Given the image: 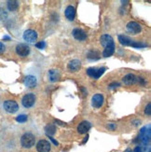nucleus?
<instances>
[{
    "instance_id": "obj_20",
    "label": "nucleus",
    "mask_w": 151,
    "mask_h": 152,
    "mask_svg": "<svg viewBox=\"0 0 151 152\" xmlns=\"http://www.w3.org/2000/svg\"><path fill=\"white\" fill-rule=\"evenodd\" d=\"M45 132H46V134H47L48 136H51L53 135L55 133H56V127L55 125L53 124H49L47 125V126L45 127Z\"/></svg>"
},
{
    "instance_id": "obj_4",
    "label": "nucleus",
    "mask_w": 151,
    "mask_h": 152,
    "mask_svg": "<svg viewBox=\"0 0 151 152\" xmlns=\"http://www.w3.org/2000/svg\"><path fill=\"white\" fill-rule=\"evenodd\" d=\"M4 109L8 112V113H15V112L18 111L19 109V105L15 101H12V100H8V101H5L4 104Z\"/></svg>"
},
{
    "instance_id": "obj_18",
    "label": "nucleus",
    "mask_w": 151,
    "mask_h": 152,
    "mask_svg": "<svg viewBox=\"0 0 151 152\" xmlns=\"http://www.w3.org/2000/svg\"><path fill=\"white\" fill-rule=\"evenodd\" d=\"M123 83L126 85H133L137 82V77L133 74H128L122 78Z\"/></svg>"
},
{
    "instance_id": "obj_6",
    "label": "nucleus",
    "mask_w": 151,
    "mask_h": 152,
    "mask_svg": "<svg viewBox=\"0 0 151 152\" xmlns=\"http://www.w3.org/2000/svg\"><path fill=\"white\" fill-rule=\"evenodd\" d=\"M23 37L26 42L34 43L35 41H36V39H37V34H36V31L29 29V30H26L23 33Z\"/></svg>"
},
{
    "instance_id": "obj_29",
    "label": "nucleus",
    "mask_w": 151,
    "mask_h": 152,
    "mask_svg": "<svg viewBox=\"0 0 151 152\" xmlns=\"http://www.w3.org/2000/svg\"><path fill=\"white\" fill-rule=\"evenodd\" d=\"M120 84L119 83V82H114V83H111L110 85H109V88H111V89H113V88H117V87H120Z\"/></svg>"
},
{
    "instance_id": "obj_23",
    "label": "nucleus",
    "mask_w": 151,
    "mask_h": 152,
    "mask_svg": "<svg viewBox=\"0 0 151 152\" xmlns=\"http://www.w3.org/2000/svg\"><path fill=\"white\" fill-rule=\"evenodd\" d=\"M19 7V3L18 1H14V0H12V1H9L8 2V9L10 10V11H14L18 9Z\"/></svg>"
},
{
    "instance_id": "obj_22",
    "label": "nucleus",
    "mask_w": 151,
    "mask_h": 152,
    "mask_svg": "<svg viewBox=\"0 0 151 152\" xmlns=\"http://www.w3.org/2000/svg\"><path fill=\"white\" fill-rule=\"evenodd\" d=\"M87 57L89 59H91V60H98V59L100 58V54H99V52L96 50H90L88 53Z\"/></svg>"
},
{
    "instance_id": "obj_10",
    "label": "nucleus",
    "mask_w": 151,
    "mask_h": 152,
    "mask_svg": "<svg viewBox=\"0 0 151 152\" xmlns=\"http://www.w3.org/2000/svg\"><path fill=\"white\" fill-rule=\"evenodd\" d=\"M104 104V96L102 94H94L91 98V105L94 108H99L101 107Z\"/></svg>"
},
{
    "instance_id": "obj_12",
    "label": "nucleus",
    "mask_w": 151,
    "mask_h": 152,
    "mask_svg": "<svg viewBox=\"0 0 151 152\" xmlns=\"http://www.w3.org/2000/svg\"><path fill=\"white\" fill-rule=\"evenodd\" d=\"M80 67H81V62L80 60H77V59L70 61L67 64V68L71 72H77L80 69Z\"/></svg>"
},
{
    "instance_id": "obj_26",
    "label": "nucleus",
    "mask_w": 151,
    "mask_h": 152,
    "mask_svg": "<svg viewBox=\"0 0 151 152\" xmlns=\"http://www.w3.org/2000/svg\"><path fill=\"white\" fill-rule=\"evenodd\" d=\"M36 47L37 49L42 50V49H44V48L46 47V42H45V41H39V42H37V43L36 44Z\"/></svg>"
},
{
    "instance_id": "obj_13",
    "label": "nucleus",
    "mask_w": 151,
    "mask_h": 152,
    "mask_svg": "<svg viewBox=\"0 0 151 152\" xmlns=\"http://www.w3.org/2000/svg\"><path fill=\"white\" fill-rule=\"evenodd\" d=\"M90 127H91L90 123L89 121H82V122H80V124H78V126H77V132L80 134H87L88 131L90 129Z\"/></svg>"
},
{
    "instance_id": "obj_11",
    "label": "nucleus",
    "mask_w": 151,
    "mask_h": 152,
    "mask_svg": "<svg viewBox=\"0 0 151 152\" xmlns=\"http://www.w3.org/2000/svg\"><path fill=\"white\" fill-rule=\"evenodd\" d=\"M100 43L102 46H104V48L109 47V46H113L114 44V39L113 37L109 35H103L100 37Z\"/></svg>"
},
{
    "instance_id": "obj_33",
    "label": "nucleus",
    "mask_w": 151,
    "mask_h": 152,
    "mask_svg": "<svg viewBox=\"0 0 151 152\" xmlns=\"http://www.w3.org/2000/svg\"><path fill=\"white\" fill-rule=\"evenodd\" d=\"M124 152H133V151H132V150H131L130 148H127V149H126L125 151H124Z\"/></svg>"
},
{
    "instance_id": "obj_15",
    "label": "nucleus",
    "mask_w": 151,
    "mask_h": 152,
    "mask_svg": "<svg viewBox=\"0 0 151 152\" xmlns=\"http://www.w3.org/2000/svg\"><path fill=\"white\" fill-rule=\"evenodd\" d=\"M73 37L77 39V40H80V41H82V40H85V39L87 38V35L86 33H85L82 29L80 28H76L73 30Z\"/></svg>"
},
{
    "instance_id": "obj_3",
    "label": "nucleus",
    "mask_w": 151,
    "mask_h": 152,
    "mask_svg": "<svg viewBox=\"0 0 151 152\" xmlns=\"http://www.w3.org/2000/svg\"><path fill=\"white\" fill-rule=\"evenodd\" d=\"M107 70L106 67H101V68H96V67H90L87 69V74L88 76L93 77V78H99Z\"/></svg>"
},
{
    "instance_id": "obj_2",
    "label": "nucleus",
    "mask_w": 151,
    "mask_h": 152,
    "mask_svg": "<svg viewBox=\"0 0 151 152\" xmlns=\"http://www.w3.org/2000/svg\"><path fill=\"white\" fill-rule=\"evenodd\" d=\"M138 138H140V140L144 145L148 144V142L150 141V125H148L147 127H144L140 130Z\"/></svg>"
},
{
    "instance_id": "obj_25",
    "label": "nucleus",
    "mask_w": 151,
    "mask_h": 152,
    "mask_svg": "<svg viewBox=\"0 0 151 152\" xmlns=\"http://www.w3.org/2000/svg\"><path fill=\"white\" fill-rule=\"evenodd\" d=\"M131 46H133L134 48H145V47H147V44H144V43H141L138 41H133Z\"/></svg>"
},
{
    "instance_id": "obj_17",
    "label": "nucleus",
    "mask_w": 151,
    "mask_h": 152,
    "mask_svg": "<svg viewBox=\"0 0 151 152\" xmlns=\"http://www.w3.org/2000/svg\"><path fill=\"white\" fill-rule=\"evenodd\" d=\"M61 77L60 72L56 69H50L49 71V80L50 82H56Z\"/></svg>"
},
{
    "instance_id": "obj_32",
    "label": "nucleus",
    "mask_w": 151,
    "mask_h": 152,
    "mask_svg": "<svg viewBox=\"0 0 151 152\" xmlns=\"http://www.w3.org/2000/svg\"><path fill=\"white\" fill-rule=\"evenodd\" d=\"M108 128L111 129V130H114V129H115V125L112 124V123H110V124L108 125Z\"/></svg>"
},
{
    "instance_id": "obj_21",
    "label": "nucleus",
    "mask_w": 151,
    "mask_h": 152,
    "mask_svg": "<svg viewBox=\"0 0 151 152\" xmlns=\"http://www.w3.org/2000/svg\"><path fill=\"white\" fill-rule=\"evenodd\" d=\"M115 52V45L113 46H109V47L104 48L103 51V56L104 57H109L111 55H113Z\"/></svg>"
},
{
    "instance_id": "obj_28",
    "label": "nucleus",
    "mask_w": 151,
    "mask_h": 152,
    "mask_svg": "<svg viewBox=\"0 0 151 152\" xmlns=\"http://www.w3.org/2000/svg\"><path fill=\"white\" fill-rule=\"evenodd\" d=\"M5 49H6V47H5V45L2 43V42H0V55L1 54H3L4 53V51H5Z\"/></svg>"
},
{
    "instance_id": "obj_34",
    "label": "nucleus",
    "mask_w": 151,
    "mask_h": 152,
    "mask_svg": "<svg viewBox=\"0 0 151 152\" xmlns=\"http://www.w3.org/2000/svg\"><path fill=\"white\" fill-rule=\"evenodd\" d=\"M88 135H87V137H85V139H84V141H83V143H85V142H86V141H88Z\"/></svg>"
},
{
    "instance_id": "obj_7",
    "label": "nucleus",
    "mask_w": 151,
    "mask_h": 152,
    "mask_svg": "<svg viewBox=\"0 0 151 152\" xmlns=\"http://www.w3.org/2000/svg\"><path fill=\"white\" fill-rule=\"evenodd\" d=\"M126 29L129 33L131 34H133V35H136V34H139L142 30V27L141 25L136 23V22H130L127 23L126 25Z\"/></svg>"
},
{
    "instance_id": "obj_31",
    "label": "nucleus",
    "mask_w": 151,
    "mask_h": 152,
    "mask_svg": "<svg viewBox=\"0 0 151 152\" xmlns=\"http://www.w3.org/2000/svg\"><path fill=\"white\" fill-rule=\"evenodd\" d=\"M133 152H142V148L140 147H136L133 150Z\"/></svg>"
},
{
    "instance_id": "obj_27",
    "label": "nucleus",
    "mask_w": 151,
    "mask_h": 152,
    "mask_svg": "<svg viewBox=\"0 0 151 152\" xmlns=\"http://www.w3.org/2000/svg\"><path fill=\"white\" fill-rule=\"evenodd\" d=\"M145 113L147 115V116H150L151 115V104H147V105L146 107V109H145Z\"/></svg>"
},
{
    "instance_id": "obj_9",
    "label": "nucleus",
    "mask_w": 151,
    "mask_h": 152,
    "mask_svg": "<svg viewBox=\"0 0 151 152\" xmlns=\"http://www.w3.org/2000/svg\"><path fill=\"white\" fill-rule=\"evenodd\" d=\"M50 143L47 140H40L36 144V150L38 152H50Z\"/></svg>"
},
{
    "instance_id": "obj_1",
    "label": "nucleus",
    "mask_w": 151,
    "mask_h": 152,
    "mask_svg": "<svg viewBox=\"0 0 151 152\" xmlns=\"http://www.w3.org/2000/svg\"><path fill=\"white\" fill-rule=\"evenodd\" d=\"M35 143H36V137L31 133L24 134L21 138V144L25 148H31L33 146H35Z\"/></svg>"
},
{
    "instance_id": "obj_24",
    "label": "nucleus",
    "mask_w": 151,
    "mask_h": 152,
    "mask_svg": "<svg viewBox=\"0 0 151 152\" xmlns=\"http://www.w3.org/2000/svg\"><path fill=\"white\" fill-rule=\"evenodd\" d=\"M16 121L20 123H23L27 121V116L24 115V114H22V115H19L17 118H16Z\"/></svg>"
},
{
    "instance_id": "obj_8",
    "label": "nucleus",
    "mask_w": 151,
    "mask_h": 152,
    "mask_svg": "<svg viewBox=\"0 0 151 152\" xmlns=\"http://www.w3.org/2000/svg\"><path fill=\"white\" fill-rule=\"evenodd\" d=\"M16 52L17 54L22 56V57H26L30 53V47L27 44H19L16 47Z\"/></svg>"
},
{
    "instance_id": "obj_19",
    "label": "nucleus",
    "mask_w": 151,
    "mask_h": 152,
    "mask_svg": "<svg viewBox=\"0 0 151 152\" xmlns=\"http://www.w3.org/2000/svg\"><path fill=\"white\" fill-rule=\"evenodd\" d=\"M119 41L121 45L123 46H131V44L133 43V40L129 37L124 36V35H120L119 37Z\"/></svg>"
},
{
    "instance_id": "obj_5",
    "label": "nucleus",
    "mask_w": 151,
    "mask_h": 152,
    "mask_svg": "<svg viewBox=\"0 0 151 152\" xmlns=\"http://www.w3.org/2000/svg\"><path fill=\"white\" fill-rule=\"evenodd\" d=\"M35 102H36V96L33 94H28L24 95L22 100L23 105L26 108H29V107H33V105L35 104Z\"/></svg>"
},
{
    "instance_id": "obj_16",
    "label": "nucleus",
    "mask_w": 151,
    "mask_h": 152,
    "mask_svg": "<svg viewBox=\"0 0 151 152\" xmlns=\"http://www.w3.org/2000/svg\"><path fill=\"white\" fill-rule=\"evenodd\" d=\"M64 14H65V17H66L67 20L69 21H73L75 19V16H76V10L73 6H68L66 9H65V11H64Z\"/></svg>"
},
{
    "instance_id": "obj_14",
    "label": "nucleus",
    "mask_w": 151,
    "mask_h": 152,
    "mask_svg": "<svg viewBox=\"0 0 151 152\" xmlns=\"http://www.w3.org/2000/svg\"><path fill=\"white\" fill-rule=\"evenodd\" d=\"M36 82H37V81H36V77L31 76V75L26 76V77H24V80H23L24 85H25L27 88H35L36 86Z\"/></svg>"
},
{
    "instance_id": "obj_30",
    "label": "nucleus",
    "mask_w": 151,
    "mask_h": 152,
    "mask_svg": "<svg viewBox=\"0 0 151 152\" xmlns=\"http://www.w3.org/2000/svg\"><path fill=\"white\" fill-rule=\"evenodd\" d=\"M49 137H50V136H49ZM50 141H51L52 143H53V144L55 145V146H58V142H57L56 140H54V139H53V138H52V137H50Z\"/></svg>"
}]
</instances>
